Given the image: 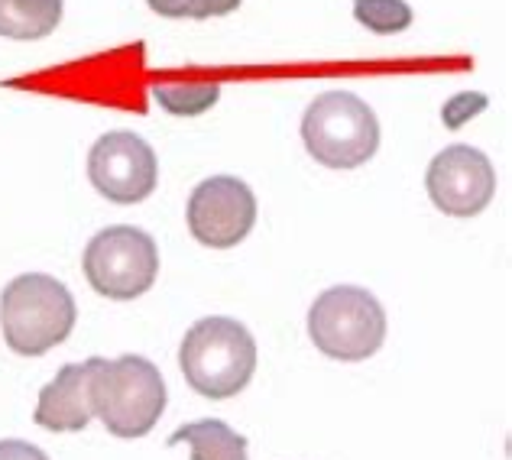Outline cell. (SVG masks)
Wrapping results in <instances>:
<instances>
[{
    "label": "cell",
    "instance_id": "6da1fadb",
    "mask_svg": "<svg viewBox=\"0 0 512 460\" xmlns=\"http://www.w3.org/2000/svg\"><path fill=\"white\" fill-rule=\"evenodd\" d=\"M85 376L91 415L101 418V425L114 438L133 441L156 428L169 396L153 360L137 354L117 360L91 357L85 360Z\"/></svg>",
    "mask_w": 512,
    "mask_h": 460
},
{
    "label": "cell",
    "instance_id": "7a4b0ae2",
    "mask_svg": "<svg viewBox=\"0 0 512 460\" xmlns=\"http://www.w3.org/2000/svg\"><path fill=\"white\" fill-rule=\"evenodd\" d=\"M179 367L185 383L198 396L231 399L244 392L256 373V341L234 318L211 315L188 328L179 347Z\"/></svg>",
    "mask_w": 512,
    "mask_h": 460
},
{
    "label": "cell",
    "instance_id": "3957f363",
    "mask_svg": "<svg viewBox=\"0 0 512 460\" xmlns=\"http://www.w3.org/2000/svg\"><path fill=\"white\" fill-rule=\"evenodd\" d=\"M78 308L72 292L46 273H23L0 292L4 341L20 357H43L72 334Z\"/></svg>",
    "mask_w": 512,
    "mask_h": 460
},
{
    "label": "cell",
    "instance_id": "277c9868",
    "mask_svg": "<svg viewBox=\"0 0 512 460\" xmlns=\"http://www.w3.org/2000/svg\"><path fill=\"white\" fill-rule=\"evenodd\" d=\"M302 140L321 166L357 169L370 162L380 146V120L373 107L350 91H328L308 104L302 117Z\"/></svg>",
    "mask_w": 512,
    "mask_h": 460
},
{
    "label": "cell",
    "instance_id": "5b68a950",
    "mask_svg": "<svg viewBox=\"0 0 512 460\" xmlns=\"http://www.w3.org/2000/svg\"><path fill=\"white\" fill-rule=\"evenodd\" d=\"M308 334L331 360L357 363L373 357L386 341V311L373 292L334 286L321 292L308 311Z\"/></svg>",
    "mask_w": 512,
    "mask_h": 460
},
{
    "label": "cell",
    "instance_id": "8992f818",
    "mask_svg": "<svg viewBox=\"0 0 512 460\" xmlns=\"http://www.w3.org/2000/svg\"><path fill=\"white\" fill-rule=\"evenodd\" d=\"M82 266L94 292L114 302H130L153 289L159 276V250L146 230L117 224L91 237Z\"/></svg>",
    "mask_w": 512,
    "mask_h": 460
},
{
    "label": "cell",
    "instance_id": "52a82bcc",
    "mask_svg": "<svg viewBox=\"0 0 512 460\" xmlns=\"http://www.w3.org/2000/svg\"><path fill=\"white\" fill-rule=\"evenodd\" d=\"M88 179L111 205H140L153 195L159 162L143 137L130 130H114L91 146Z\"/></svg>",
    "mask_w": 512,
    "mask_h": 460
},
{
    "label": "cell",
    "instance_id": "ba28073f",
    "mask_svg": "<svg viewBox=\"0 0 512 460\" xmlns=\"http://www.w3.org/2000/svg\"><path fill=\"white\" fill-rule=\"evenodd\" d=\"M256 224V195L234 175H214L188 198V230L211 250H231Z\"/></svg>",
    "mask_w": 512,
    "mask_h": 460
},
{
    "label": "cell",
    "instance_id": "9c48e42d",
    "mask_svg": "<svg viewBox=\"0 0 512 460\" xmlns=\"http://www.w3.org/2000/svg\"><path fill=\"white\" fill-rule=\"evenodd\" d=\"M425 185L438 211L451 218H474L496 195V169L487 153L457 143L431 159Z\"/></svg>",
    "mask_w": 512,
    "mask_h": 460
},
{
    "label": "cell",
    "instance_id": "30bf717a",
    "mask_svg": "<svg viewBox=\"0 0 512 460\" xmlns=\"http://www.w3.org/2000/svg\"><path fill=\"white\" fill-rule=\"evenodd\" d=\"M91 405H88V376L85 363H69L56 373V380L43 386L33 412V422L46 431H82L91 422Z\"/></svg>",
    "mask_w": 512,
    "mask_h": 460
},
{
    "label": "cell",
    "instance_id": "8fae6325",
    "mask_svg": "<svg viewBox=\"0 0 512 460\" xmlns=\"http://www.w3.org/2000/svg\"><path fill=\"white\" fill-rule=\"evenodd\" d=\"M175 444H188L192 460H250L247 457V438L221 422V418H201V422H188L172 431L169 448Z\"/></svg>",
    "mask_w": 512,
    "mask_h": 460
},
{
    "label": "cell",
    "instance_id": "7c38bea8",
    "mask_svg": "<svg viewBox=\"0 0 512 460\" xmlns=\"http://www.w3.org/2000/svg\"><path fill=\"white\" fill-rule=\"evenodd\" d=\"M62 23V0H0V36L46 39Z\"/></svg>",
    "mask_w": 512,
    "mask_h": 460
},
{
    "label": "cell",
    "instance_id": "4fadbf2b",
    "mask_svg": "<svg viewBox=\"0 0 512 460\" xmlns=\"http://www.w3.org/2000/svg\"><path fill=\"white\" fill-rule=\"evenodd\" d=\"M153 98L163 111L175 117H198L211 111L221 98L218 81H192V85H156Z\"/></svg>",
    "mask_w": 512,
    "mask_h": 460
},
{
    "label": "cell",
    "instance_id": "5bb4252c",
    "mask_svg": "<svg viewBox=\"0 0 512 460\" xmlns=\"http://www.w3.org/2000/svg\"><path fill=\"white\" fill-rule=\"evenodd\" d=\"M354 17L370 33L393 36L412 26V7L406 0H354Z\"/></svg>",
    "mask_w": 512,
    "mask_h": 460
},
{
    "label": "cell",
    "instance_id": "9a60e30c",
    "mask_svg": "<svg viewBox=\"0 0 512 460\" xmlns=\"http://www.w3.org/2000/svg\"><path fill=\"white\" fill-rule=\"evenodd\" d=\"M150 10H156L159 17L169 20H208V17H224V13H234L240 7V0H146Z\"/></svg>",
    "mask_w": 512,
    "mask_h": 460
},
{
    "label": "cell",
    "instance_id": "2e32d148",
    "mask_svg": "<svg viewBox=\"0 0 512 460\" xmlns=\"http://www.w3.org/2000/svg\"><path fill=\"white\" fill-rule=\"evenodd\" d=\"M487 94H480V91H461V94H454L451 101H444L441 107V120H444V127L448 130H461L467 120H474L477 114L487 111Z\"/></svg>",
    "mask_w": 512,
    "mask_h": 460
},
{
    "label": "cell",
    "instance_id": "e0dca14e",
    "mask_svg": "<svg viewBox=\"0 0 512 460\" xmlns=\"http://www.w3.org/2000/svg\"><path fill=\"white\" fill-rule=\"evenodd\" d=\"M0 460H49L46 451H39L30 441H17V438H4L0 441Z\"/></svg>",
    "mask_w": 512,
    "mask_h": 460
}]
</instances>
